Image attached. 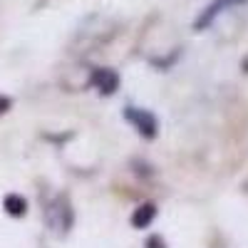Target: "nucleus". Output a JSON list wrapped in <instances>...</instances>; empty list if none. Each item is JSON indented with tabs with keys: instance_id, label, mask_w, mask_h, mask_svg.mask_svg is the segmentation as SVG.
I'll return each mask as SVG.
<instances>
[{
	"instance_id": "obj_3",
	"label": "nucleus",
	"mask_w": 248,
	"mask_h": 248,
	"mask_svg": "<svg viewBox=\"0 0 248 248\" xmlns=\"http://www.w3.org/2000/svg\"><path fill=\"white\" fill-rule=\"evenodd\" d=\"M92 85L102 94H114L119 90V75L109 67H99L92 72Z\"/></svg>"
},
{
	"instance_id": "obj_4",
	"label": "nucleus",
	"mask_w": 248,
	"mask_h": 248,
	"mask_svg": "<svg viewBox=\"0 0 248 248\" xmlns=\"http://www.w3.org/2000/svg\"><path fill=\"white\" fill-rule=\"evenodd\" d=\"M238 3H246V0H216V3H211L209 8H206V13L194 23V28L196 30H203V28H209L211 25V20L218 15V13H223V8H229V5H238Z\"/></svg>"
},
{
	"instance_id": "obj_8",
	"label": "nucleus",
	"mask_w": 248,
	"mask_h": 248,
	"mask_svg": "<svg viewBox=\"0 0 248 248\" xmlns=\"http://www.w3.org/2000/svg\"><path fill=\"white\" fill-rule=\"evenodd\" d=\"M10 105H13V102H10V97L0 94V114H5V112L10 109Z\"/></svg>"
},
{
	"instance_id": "obj_9",
	"label": "nucleus",
	"mask_w": 248,
	"mask_h": 248,
	"mask_svg": "<svg viewBox=\"0 0 248 248\" xmlns=\"http://www.w3.org/2000/svg\"><path fill=\"white\" fill-rule=\"evenodd\" d=\"M243 70H246V72H248V57H246V60H243Z\"/></svg>"
},
{
	"instance_id": "obj_5",
	"label": "nucleus",
	"mask_w": 248,
	"mask_h": 248,
	"mask_svg": "<svg viewBox=\"0 0 248 248\" xmlns=\"http://www.w3.org/2000/svg\"><path fill=\"white\" fill-rule=\"evenodd\" d=\"M154 216H156V206L154 203H141L132 214V226L134 229H147V226L154 221Z\"/></svg>"
},
{
	"instance_id": "obj_6",
	"label": "nucleus",
	"mask_w": 248,
	"mask_h": 248,
	"mask_svg": "<svg viewBox=\"0 0 248 248\" xmlns=\"http://www.w3.org/2000/svg\"><path fill=\"white\" fill-rule=\"evenodd\" d=\"M3 206H5V211H8L10 216H15V218H20V216L28 214V201H25L23 196H17V194H8L5 201H3Z\"/></svg>"
},
{
	"instance_id": "obj_1",
	"label": "nucleus",
	"mask_w": 248,
	"mask_h": 248,
	"mask_svg": "<svg viewBox=\"0 0 248 248\" xmlns=\"http://www.w3.org/2000/svg\"><path fill=\"white\" fill-rule=\"evenodd\" d=\"M72 206H70V199L67 194H60L52 203H50V209H47V226H50V231L55 236H65L70 229H72Z\"/></svg>"
},
{
	"instance_id": "obj_2",
	"label": "nucleus",
	"mask_w": 248,
	"mask_h": 248,
	"mask_svg": "<svg viewBox=\"0 0 248 248\" xmlns=\"http://www.w3.org/2000/svg\"><path fill=\"white\" fill-rule=\"evenodd\" d=\"M124 117H127V122L134 124V129L147 137V139H154L159 134V122L156 117L149 112V109H139V107H124Z\"/></svg>"
},
{
	"instance_id": "obj_7",
	"label": "nucleus",
	"mask_w": 248,
	"mask_h": 248,
	"mask_svg": "<svg viewBox=\"0 0 248 248\" xmlns=\"http://www.w3.org/2000/svg\"><path fill=\"white\" fill-rule=\"evenodd\" d=\"M147 248H167V243H164V238H161V236H149Z\"/></svg>"
}]
</instances>
